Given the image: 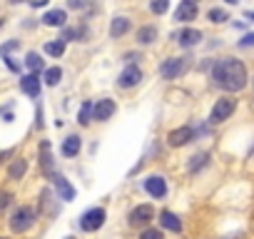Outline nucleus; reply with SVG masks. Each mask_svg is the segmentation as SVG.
I'll list each match as a JSON object with an SVG mask.
<instances>
[{
    "instance_id": "obj_1",
    "label": "nucleus",
    "mask_w": 254,
    "mask_h": 239,
    "mask_svg": "<svg viewBox=\"0 0 254 239\" xmlns=\"http://www.w3.org/2000/svg\"><path fill=\"white\" fill-rule=\"evenodd\" d=\"M212 80L217 87L227 90V92H239L247 87V67L239 62V60H232V58H224L214 65L212 70Z\"/></svg>"
},
{
    "instance_id": "obj_34",
    "label": "nucleus",
    "mask_w": 254,
    "mask_h": 239,
    "mask_svg": "<svg viewBox=\"0 0 254 239\" xmlns=\"http://www.w3.org/2000/svg\"><path fill=\"white\" fill-rule=\"evenodd\" d=\"M10 107H13V102H10L8 107H0V117H3L5 122H13V112H10Z\"/></svg>"
},
{
    "instance_id": "obj_30",
    "label": "nucleus",
    "mask_w": 254,
    "mask_h": 239,
    "mask_svg": "<svg viewBox=\"0 0 254 239\" xmlns=\"http://www.w3.org/2000/svg\"><path fill=\"white\" fill-rule=\"evenodd\" d=\"M13 204V192H0V212H5Z\"/></svg>"
},
{
    "instance_id": "obj_36",
    "label": "nucleus",
    "mask_w": 254,
    "mask_h": 239,
    "mask_svg": "<svg viewBox=\"0 0 254 239\" xmlns=\"http://www.w3.org/2000/svg\"><path fill=\"white\" fill-rule=\"evenodd\" d=\"M67 5H70V8H75V10H80V8L85 5V0H67Z\"/></svg>"
},
{
    "instance_id": "obj_4",
    "label": "nucleus",
    "mask_w": 254,
    "mask_h": 239,
    "mask_svg": "<svg viewBox=\"0 0 254 239\" xmlns=\"http://www.w3.org/2000/svg\"><path fill=\"white\" fill-rule=\"evenodd\" d=\"M105 209L102 207H92V209H87L82 217H80V229L82 232H97L102 224H105Z\"/></svg>"
},
{
    "instance_id": "obj_17",
    "label": "nucleus",
    "mask_w": 254,
    "mask_h": 239,
    "mask_svg": "<svg viewBox=\"0 0 254 239\" xmlns=\"http://www.w3.org/2000/svg\"><path fill=\"white\" fill-rule=\"evenodd\" d=\"M160 224L165 227V229H172V232H182V222H180V217L175 214V212H162L160 214Z\"/></svg>"
},
{
    "instance_id": "obj_37",
    "label": "nucleus",
    "mask_w": 254,
    "mask_h": 239,
    "mask_svg": "<svg viewBox=\"0 0 254 239\" xmlns=\"http://www.w3.org/2000/svg\"><path fill=\"white\" fill-rule=\"evenodd\" d=\"M8 157H13V150H0V162H5Z\"/></svg>"
},
{
    "instance_id": "obj_43",
    "label": "nucleus",
    "mask_w": 254,
    "mask_h": 239,
    "mask_svg": "<svg viewBox=\"0 0 254 239\" xmlns=\"http://www.w3.org/2000/svg\"><path fill=\"white\" fill-rule=\"evenodd\" d=\"M0 239H5V237H0Z\"/></svg>"
},
{
    "instance_id": "obj_6",
    "label": "nucleus",
    "mask_w": 254,
    "mask_h": 239,
    "mask_svg": "<svg viewBox=\"0 0 254 239\" xmlns=\"http://www.w3.org/2000/svg\"><path fill=\"white\" fill-rule=\"evenodd\" d=\"M152 219H155L152 204H137V207L130 212V224H132V227H147Z\"/></svg>"
},
{
    "instance_id": "obj_5",
    "label": "nucleus",
    "mask_w": 254,
    "mask_h": 239,
    "mask_svg": "<svg viewBox=\"0 0 254 239\" xmlns=\"http://www.w3.org/2000/svg\"><path fill=\"white\" fill-rule=\"evenodd\" d=\"M187 60H190V58H170V60H165L162 67H160V75H162L165 80H177V77L187 70Z\"/></svg>"
},
{
    "instance_id": "obj_12",
    "label": "nucleus",
    "mask_w": 254,
    "mask_h": 239,
    "mask_svg": "<svg viewBox=\"0 0 254 239\" xmlns=\"http://www.w3.org/2000/svg\"><path fill=\"white\" fill-rule=\"evenodd\" d=\"M115 102L112 100H97L95 107H92V120H97V122H105V120H110L115 115Z\"/></svg>"
},
{
    "instance_id": "obj_18",
    "label": "nucleus",
    "mask_w": 254,
    "mask_h": 239,
    "mask_svg": "<svg viewBox=\"0 0 254 239\" xmlns=\"http://www.w3.org/2000/svg\"><path fill=\"white\" fill-rule=\"evenodd\" d=\"M80 147H82V140H80L77 135H70V137H65V142H63V155H65V157H75V155L80 152Z\"/></svg>"
},
{
    "instance_id": "obj_20",
    "label": "nucleus",
    "mask_w": 254,
    "mask_h": 239,
    "mask_svg": "<svg viewBox=\"0 0 254 239\" xmlns=\"http://www.w3.org/2000/svg\"><path fill=\"white\" fill-rule=\"evenodd\" d=\"M137 40H140V45H150V43H155V40H157V28H155V25H145V28H140V30H137Z\"/></svg>"
},
{
    "instance_id": "obj_22",
    "label": "nucleus",
    "mask_w": 254,
    "mask_h": 239,
    "mask_svg": "<svg viewBox=\"0 0 254 239\" xmlns=\"http://www.w3.org/2000/svg\"><path fill=\"white\" fill-rule=\"evenodd\" d=\"M127 30H130V20H127V18H115L112 25H110V35L112 38H122Z\"/></svg>"
},
{
    "instance_id": "obj_29",
    "label": "nucleus",
    "mask_w": 254,
    "mask_h": 239,
    "mask_svg": "<svg viewBox=\"0 0 254 239\" xmlns=\"http://www.w3.org/2000/svg\"><path fill=\"white\" fill-rule=\"evenodd\" d=\"M207 165V155L204 152H199V155H194L192 160H190V172H197L199 167H204Z\"/></svg>"
},
{
    "instance_id": "obj_8",
    "label": "nucleus",
    "mask_w": 254,
    "mask_h": 239,
    "mask_svg": "<svg viewBox=\"0 0 254 239\" xmlns=\"http://www.w3.org/2000/svg\"><path fill=\"white\" fill-rule=\"evenodd\" d=\"M190 140H194V130H192L190 125H185V127H177V130H172V132L167 135V142H170V147H185Z\"/></svg>"
},
{
    "instance_id": "obj_38",
    "label": "nucleus",
    "mask_w": 254,
    "mask_h": 239,
    "mask_svg": "<svg viewBox=\"0 0 254 239\" xmlns=\"http://www.w3.org/2000/svg\"><path fill=\"white\" fill-rule=\"evenodd\" d=\"M30 5L33 8H43V5H48V0H30Z\"/></svg>"
},
{
    "instance_id": "obj_19",
    "label": "nucleus",
    "mask_w": 254,
    "mask_h": 239,
    "mask_svg": "<svg viewBox=\"0 0 254 239\" xmlns=\"http://www.w3.org/2000/svg\"><path fill=\"white\" fill-rule=\"evenodd\" d=\"M25 65H28L30 72H45V60H43L38 53H33V50L25 55Z\"/></svg>"
},
{
    "instance_id": "obj_28",
    "label": "nucleus",
    "mask_w": 254,
    "mask_h": 239,
    "mask_svg": "<svg viewBox=\"0 0 254 239\" xmlns=\"http://www.w3.org/2000/svg\"><path fill=\"white\" fill-rule=\"evenodd\" d=\"M207 18H209L212 23H224V20H229V15H227L222 8H212V10L207 13Z\"/></svg>"
},
{
    "instance_id": "obj_35",
    "label": "nucleus",
    "mask_w": 254,
    "mask_h": 239,
    "mask_svg": "<svg viewBox=\"0 0 254 239\" xmlns=\"http://www.w3.org/2000/svg\"><path fill=\"white\" fill-rule=\"evenodd\" d=\"M252 45H254V33H249L239 40V48H252Z\"/></svg>"
},
{
    "instance_id": "obj_23",
    "label": "nucleus",
    "mask_w": 254,
    "mask_h": 239,
    "mask_svg": "<svg viewBox=\"0 0 254 239\" xmlns=\"http://www.w3.org/2000/svg\"><path fill=\"white\" fill-rule=\"evenodd\" d=\"M87 38V28L85 25H80V28H65L63 30V40H77V43H82Z\"/></svg>"
},
{
    "instance_id": "obj_32",
    "label": "nucleus",
    "mask_w": 254,
    "mask_h": 239,
    "mask_svg": "<svg viewBox=\"0 0 254 239\" xmlns=\"http://www.w3.org/2000/svg\"><path fill=\"white\" fill-rule=\"evenodd\" d=\"M20 48V43L18 40H10V43H5V45H0V55H8V53H13V50H18Z\"/></svg>"
},
{
    "instance_id": "obj_25",
    "label": "nucleus",
    "mask_w": 254,
    "mask_h": 239,
    "mask_svg": "<svg viewBox=\"0 0 254 239\" xmlns=\"http://www.w3.org/2000/svg\"><path fill=\"white\" fill-rule=\"evenodd\" d=\"M92 107H95V105H92V102H85V105H82V107H80V117H77V122H80V125H82V127H85V125H90V122H92Z\"/></svg>"
},
{
    "instance_id": "obj_42",
    "label": "nucleus",
    "mask_w": 254,
    "mask_h": 239,
    "mask_svg": "<svg viewBox=\"0 0 254 239\" xmlns=\"http://www.w3.org/2000/svg\"><path fill=\"white\" fill-rule=\"evenodd\" d=\"M67 239H75V237H67Z\"/></svg>"
},
{
    "instance_id": "obj_16",
    "label": "nucleus",
    "mask_w": 254,
    "mask_h": 239,
    "mask_svg": "<svg viewBox=\"0 0 254 239\" xmlns=\"http://www.w3.org/2000/svg\"><path fill=\"white\" fill-rule=\"evenodd\" d=\"M65 20H67V13H65V10H60V8L48 10V13L43 15V23H45L48 28H63V25H65Z\"/></svg>"
},
{
    "instance_id": "obj_27",
    "label": "nucleus",
    "mask_w": 254,
    "mask_h": 239,
    "mask_svg": "<svg viewBox=\"0 0 254 239\" xmlns=\"http://www.w3.org/2000/svg\"><path fill=\"white\" fill-rule=\"evenodd\" d=\"M150 10H152L155 15H165V13L170 10V0H152V3H150Z\"/></svg>"
},
{
    "instance_id": "obj_10",
    "label": "nucleus",
    "mask_w": 254,
    "mask_h": 239,
    "mask_svg": "<svg viewBox=\"0 0 254 239\" xmlns=\"http://www.w3.org/2000/svg\"><path fill=\"white\" fill-rule=\"evenodd\" d=\"M175 20L180 23H190V20H197V3L194 0H182L175 10Z\"/></svg>"
},
{
    "instance_id": "obj_33",
    "label": "nucleus",
    "mask_w": 254,
    "mask_h": 239,
    "mask_svg": "<svg viewBox=\"0 0 254 239\" xmlns=\"http://www.w3.org/2000/svg\"><path fill=\"white\" fill-rule=\"evenodd\" d=\"M3 62L8 65V70H13V72H20V65H18V62H15L10 55H3Z\"/></svg>"
},
{
    "instance_id": "obj_3",
    "label": "nucleus",
    "mask_w": 254,
    "mask_h": 239,
    "mask_svg": "<svg viewBox=\"0 0 254 239\" xmlns=\"http://www.w3.org/2000/svg\"><path fill=\"white\" fill-rule=\"evenodd\" d=\"M234 107H237V100H232V97L217 100L214 107H212V112H209V122L212 125H219V122H224V120H229V115L234 112Z\"/></svg>"
},
{
    "instance_id": "obj_11",
    "label": "nucleus",
    "mask_w": 254,
    "mask_h": 239,
    "mask_svg": "<svg viewBox=\"0 0 254 239\" xmlns=\"http://www.w3.org/2000/svg\"><path fill=\"white\" fill-rule=\"evenodd\" d=\"M40 87H43V82H40L38 72H30V75H23L20 77V90L28 97H40Z\"/></svg>"
},
{
    "instance_id": "obj_39",
    "label": "nucleus",
    "mask_w": 254,
    "mask_h": 239,
    "mask_svg": "<svg viewBox=\"0 0 254 239\" xmlns=\"http://www.w3.org/2000/svg\"><path fill=\"white\" fill-rule=\"evenodd\" d=\"M244 18H249V20H254V10H247V13H244Z\"/></svg>"
},
{
    "instance_id": "obj_40",
    "label": "nucleus",
    "mask_w": 254,
    "mask_h": 239,
    "mask_svg": "<svg viewBox=\"0 0 254 239\" xmlns=\"http://www.w3.org/2000/svg\"><path fill=\"white\" fill-rule=\"evenodd\" d=\"M18 3H30V0H10V5H18Z\"/></svg>"
},
{
    "instance_id": "obj_9",
    "label": "nucleus",
    "mask_w": 254,
    "mask_h": 239,
    "mask_svg": "<svg viewBox=\"0 0 254 239\" xmlns=\"http://www.w3.org/2000/svg\"><path fill=\"white\" fill-rule=\"evenodd\" d=\"M172 40H177L182 48H194L202 40V33L194 28H182L180 33H172Z\"/></svg>"
},
{
    "instance_id": "obj_13",
    "label": "nucleus",
    "mask_w": 254,
    "mask_h": 239,
    "mask_svg": "<svg viewBox=\"0 0 254 239\" xmlns=\"http://www.w3.org/2000/svg\"><path fill=\"white\" fill-rule=\"evenodd\" d=\"M53 179V184H55V189H58V194H60V199H65V202H70V199H75V187L63 177V175H53L50 177Z\"/></svg>"
},
{
    "instance_id": "obj_26",
    "label": "nucleus",
    "mask_w": 254,
    "mask_h": 239,
    "mask_svg": "<svg viewBox=\"0 0 254 239\" xmlns=\"http://www.w3.org/2000/svg\"><path fill=\"white\" fill-rule=\"evenodd\" d=\"M45 53L53 55V58H60V55L65 53V40L60 38V40H55V43H45Z\"/></svg>"
},
{
    "instance_id": "obj_15",
    "label": "nucleus",
    "mask_w": 254,
    "mask_h": 239,
    "mask_svg": "<svg viewBox=\"0 0 254 239\" xmlns=\"http://www.w3.org/2000/svg\"><path fill=\"white\" fill-rule=\"evenodd\" d=\"M40 167H43V172H45L48 177H53V175H55L53 155H50V142H48V140H45V142H40Z\"/></svg>"
},
{
    "instance_id": "obj_2",
    "label": "nucleus",
    "mask_w": 254,
    "mask_h": 239,
    "mask_svg": "<svg viewBox=\"0 0 254 239\" xmlns=\"http://www.w3.org/2000/svg\"><path fill=\"white\" fill-rule=\"evenodd\" d=\"M35 222H38V212H35L33 207H28V204L18 207V209L10 214V229H13L15 234H25V232H30Z\"/></svg>"
},
{
    "instance_id": "obj_31",
    "label": "nucleus",
    "mask_w": 254,
    "mask_h": 239,
    "mask_svg": "<svg viewBox=\"0 0 254 239\" xmlns=\"http://www.w3.org/2000/svg\"><path fill=\"white\" fill-rule=\"evenodd\" d=\"M140 239H162V232L160 229H155V227H147L145 232H142V237Z\"/></svg>"
},
{
    "instance_id": "obj_14",
    "label": "nucleus",
    "mask_w": 254,
    "mask_h": 239,
    "mask_svg": "<svg viewBox=\"0 0 254 239\" xmlns=\"http://www.w3.org/2000/svg\"><path fill=\"white\" fill-rule=\"evenodd\" d=\"M145 189H147L155 199L167 197V182H165L162 177H147V179H145Z\"/></svg>"
},
{
    "instance_id": "obj_21",
    "label": "nucleus",
    "mask_w": 254,
    "mask_h": 239,
    "mask_svg": "<svg viewBox=\"0 0 254 239\" xmlns=\"http://www.w3.org/2000/svg\"><path fill=\"white\" fill-rule=\"evenodd\" d=\"M28 172V160H15L10 167H8V177L10 179H23Z\"/></svg>"
},
{
    "instance_id": "obj_41",
    "label": "nucleus",
    "mask_w": 254,
    "mask_h": 239,
    "mask_svg": "<svg viewBox=\"0 0 254 239\" xmlns=\"http://www.w3.org/2000/svg\"><path fill=\"white\" fill-rule=\"evenodd\" d=\"M227 3H229V5H237V0H227Z\"/></svg>"
},
{
    "instance_id": "obj_7",
    "label": "nucleus",
    "mask_w": 254,
    "mask_h": 239,
    "mask_svg": "<svg viewBox=\"0 0 254 239\" xmlns=\"http://www.w3.org/2000/svg\"><path fill=\"white\" fill-rule=\"evenodd\" d=\"M140 80H142V72H140V67H137V65H127V67L120 72V77H117V85H120L122 90H127V87H135V85H140Z\"/></svg>"
},
{
    "instance_id": "obj_24",
    "label": "nucleus",
    "mask_w": 254,
    "mask_h": 239,
    "mask_svg": "<svg viewBox=\"0 0 254 239\" xmlns=\"http://www.w3.org/2000/svg\"><path fill=\"white\" fill-rule=\"evenodd\" d=\"M43 77H45V85L55 87V85L60 82V77H63V70H60V67H45Z\"/></svg>"
}]
</instances>
